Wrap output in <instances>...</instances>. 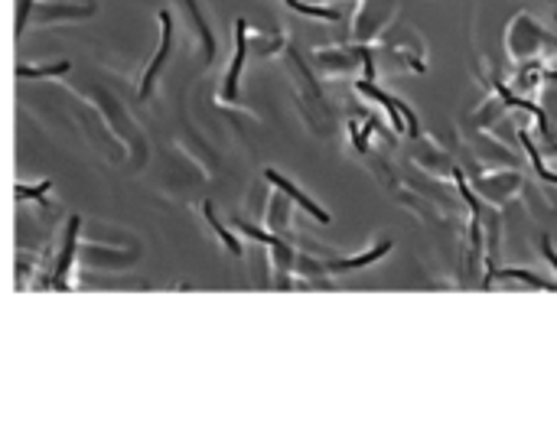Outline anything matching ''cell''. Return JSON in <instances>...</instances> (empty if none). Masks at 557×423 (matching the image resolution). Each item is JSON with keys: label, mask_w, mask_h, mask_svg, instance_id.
<instances>
[{"label": "cell", "mask_w": 557, "mask_h": 423, "mask_svg": "<svg viewBox=\"0 0 557 423\" xmlns=\"http://www.w3.org/2000/svg\"><path fill=\"white\" fill-rule=\"evenodd\" d=\"M265 176H267V182H274L277 189H283V192H287V196H290L293 202H297V206L303 208V212H310V215H313V218H320V222H330V215H326V212H323V208L316 206L313 199H306V196H303V192H300V189H297V186H293L290 179H283L281 173H274V169H267Z\"/></svg>", "instance_id": "1"}, {"label": "cell", "mask_w": 557, "mask_h": 423, "mask_svg": "<svg viewBox=\"0 0 557 423\" xmlns=\"http://www.w3.org/2000/svg\"><path fill=\"white\" fill-rule=\"evenodd\" d=\"M160 23H163L160 52H157V59H153V62H150V69H147V78H143V88H141V94H150V88H153V78H157V72H160V66H163V59H167V52H170V39H173V33H170V13H160Z\"/></svg>", "instance_id": "2"}, {"label": "cell", "mask_w": 557, "mask_h": 423, "mask_svg": "<svg viewBox=\"0 0 557 423\" xmlns=\"http://www.w3.org/2000/svg\"><path fill=\"white\" fill-rule=\"evenodd\" d=\"M245 20L235 23V36H238V49H235V62L228 69V85H225V98H235L238 94V76H241V62H245Z\"/></svg>", "instance_id": "3"}, {"label": "cell", "mask_w": 557, "mask_h": 423, "mask_svg": "<svg viewBox=\"0 0 557 423\" xmlns=\"http://www.w3.org/2000/svg\"><path fill=\"white\" fill-rule=\"evenodd\" d=\"M359 92H365V94H372L375 101H381L385 104V111H388V117H391V127L395 131H404V121H401V101H395L391 94H385L381 88H375V85L365 78V82H359Z\"/></svg>", "instance_id": "4"}, {"label": "cell", "mask_w": 557, "mask_h": 423, "mask_svg": "<svg viewBox=\"0 0 557 423\" xmlns=\"http://www.w3.org/2000/svg\"><path fill=\"white\" fill-rule=\"evenodd\" d=\"M76 235H78V218H72V222H69V231H66V248H62V257H59L56 277H52V283H56L59 290H62V277H66L69 264H72V251H76Z\"/></svg>", "instance_id": "5"}, {"label": "cell", "mask_w": 557, "mask_h": 423, "mask_svg": "<svg viewBox=\"0 0 557 423\" xmlns=\"http://www.w3.org/2000/svg\"><path fill=\"white\" fill-rule=\"evenodd\" d=\"M391 251V245H378V248H372L369 254H359V257H352V261H339V264H326V271H346V267H362V264H372V261H378L381 254H388Z\"/></svg>", "instance_id": "6"}, {"label": "cell", "mask_w": 557, "mask_h": 423, "mask_svg": "<svg viewBox=\"0 0 557 423\" xmlns=\"http://www.w3.org/2000/svg\"><path fill=\"white\" fill-rule=\"evenodd\" d=\"M495 88H499V94H502V98H505V101L512 104V108H525V111H531V114H535V117H538V124H541V131L548 134V117H544V111H541L538 104H528V101H521V98H515V94H509V92H505V88H502V85H495Z\"/></svg>", "instance_id": "7"}, {"label": "cell", "mask_w": 557, "mask_h": 423, "mask_svg": "<svg viewBox=\"0 0 557 423\" xmlns=\"http://www.w3.org/2000/svg\"><path fill=\"white\" fill-rule=\"evenodd\" d=\"M287 7H293L297 13H306V17H316V20H339V13H336V10L313 7V3H303V0H287Z\"/></svg>", "instance_id": "8"}, {"label": "cell", "mask_w": 557, "mask_h": 423, "mask_svg": "<svg viewBox=\"0 0 557 423\" xmlns=\"http://www.w3.org/2000/svg\"><path fill=\"white\" fill-rule=\"evenodd\" d=\"M521 143H525V150H528V157H531V163H535V173H538L541 179H548V182H557V173H551L544 163H541V157H538V150H535V143L528 141V134L521 131Z\"/></svg>", "instance_id": "9"}, {"label": "cell", "mask_w": 557, "mask_h": 423, "mask_svg": "<svg viewBox=\"0 0 557 423\" xmlns=\"http://www.w3.org/2000/svg\"><path fill=\"white\" fill-rule=\"evenodd\" d=\"M202 208H206V218H209V225H212V228H216V231H218V238H222V241H225V248H228V251L241 254V248H238V241H235V238H232V235H228V231H225V225H222V222H218V218H216V212H212V206H209V202H206V206H202Z\"/></svg>", "instance_id": "10"}, {"label": "cell", "mask_w": 557, "mask_h": 423, "mask_svg": "<svg viewBox=\"0 0 557 423\" xmlns=\"http://www.w3.org/2000/svg\"><path fill=\"white\" fill-rule=\"evenodd\" d=\"M62 72H69V62H56V66H43V69H27L20 66L17 76L20 78H39V76H62Z\"/></svg>", "instance_id": "11"}, {"label": "cell", "mask_w": 557, "mask_h": 423, "mask_svg": "<svg viewBox=\"0 0 557 423\" xmlns=\"http://www.w3.org/2000/svg\"><path fill=\"white\" fill-rule=\"evenodd\" d=\"M495 277H505V280H525V283H531V287H538V290L551 287L548 280H541V277H535V273H528V271H495Z\"/></svg>", "instance_id": "12"}, {"label": "cell", "mask_w": 557, "mask_h": 423, "mask_svg": "<svg viewBox=\"0 0 557 423\" xmlns=\"http://www.w3.org/2000/svg\"><path fill=\"white\" fill-rule=\"evenodd\" d=\"M49 186H52V182H39V186H33V189L17 186V199H43L49 192Z\"/></svg>", "instance_id": "13"}, {"label": "cell", "mask_w": 557, "mask_h": 423, "mask_svg": "<svg viewBox=\"0 0 557 423\" xmlns=\"http://www.w3.org/2000/svg\"><path fill=\"white\" fill-rule=\"evenodd\" d=\"M245 228V235H251V238H258V241H265V245H274V248H283L281 241H277V238H271V235H261V231H258V228H251V225H241Z\"/></svg>", "instance_id": "14"}, {"label": "cell", "mask_w": 557, "mask_h": 423, "mask_svg": "<svg viewBox=\"0 0 557 423\" xmlns=\"http://www.w3.org/2000/svg\"><path fill=\"white\" fill-rule=\"evenodd\" d=\"M544 254H548V261L554 264V271H557V254H554V248H551V241H544Z\"/></svg>", "instance_id": "15"}, {"label": "cell", "mask_w": 557, "mask_h": 423, "mask_svg": "<svg viewBox=\"0 0 557 423\" xmlns=\"http://www.w3.org/2000/svg\"><path fill=\"white\" fill-rule=\"evenodd\" d=\"M192 13H196V20H199V23H202V17H199V10H196V7H192ZM202 29H206V27H202ZM206 49H209V52L216 49V46H212V36H209V33H206Z\"/></svg>", "instance_id": "16"}, {"label": "cell", "mask_w": 557, "mask_h": 423, "mask_svg": "<svg viewBox=\"0 0 557 423\" xmlns=\"http://www.w3.org/2000/svg\"><path fill=\"white\" fill-rule=\"evenodd\" d=\"M554 150H557V143H554Z\"/></svg>", "instance_id": "17"}]
</instances>
